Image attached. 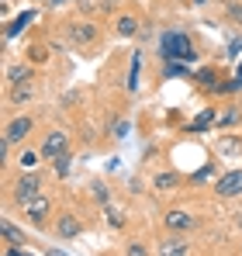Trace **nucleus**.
<instances>
[{
	"label": "nucleus",
	"mask_w": 242,
	"mask_h": 256,
	"mask_svg": "<svg viewBox=\"0 0 242 256\" xmlns=\"http://www.w3.org/2000/svg\"><path fill=\"white\" fill-rule=\"evenodd\" d=\"M160 56L166 62H194L198 59V45L194 38L187 35V32H180V28H166L160 35Z\"/></svg>",
	"instance_id": "nucleus-1"
},
{
	"label": "nucleus",
	"mask_w": 242,
	"mask_h": 256,
	"mask_svg": "<svg viewBox=\"0 0 242 256\" xmlns=\"http://www.w3.org/2000/svg\"><path fill=\"white\" fill-rule=\"evenodd\" d=\"M32 128H35V118H32V114H18V118H10L7 128H4V152H10L14 146H21V142L32 135Z\"/></svg>",
	"instance_id": "nucleus-2"
},
{
	"label": "nucleus",
	"mask_w": 242,
	"mask_h": 256,
	"mask_svg": "<svg viewBox=\"0 0 242 256\" xmlns=\"http://www.w3.org/2000/svg\"><path fill=\"white\" fill-rule=\"evenodd\" d=\"M42 194V176L35 170L21 173L18 180H14V187H10V198H14V204H28L32 198H38Z\"/></svg>",
	"instance_id": "nucleus-3"
},
{
	"label": "nucleus",
	"mask_w": 242,
	"mask_h": 256,
	"mask_svg": "<svg viewBox=\"0 0 242 256\" xmlns=\"http://www.w3.org/2000/svg\"><path fill=\"white\" fill-rule=\"evenodd\" d=\"M162 228L170 236H187V232L198 228V218L190 212H184V208H170V212H162Z\"/></svg>",
	"instance_id": "nucleus-4"
},
{
	"label": "nucleus",
	"mask_w": 242,
	"mask_h": 256,
	"mask_svg": "<svg viewBox=\"0 0 242 256\" xmlns=\"http://www.w3.org/2000/svg\"><path fill=\"white\" fill-rule=\"evenodd\" d=\"M21 212H24V222H32L35 228H45L48 218H52V198H48V194H38V198H32L28 204H21Z\"/></svg>",
	"instance_id": "nucleus-5"
},
{
	"label": "nucleus",
	"mask_w": 242,
	"mask_h": 256,
	"mask_svg": "<svg viewBox=\"0 0 242 256\" xmlns=\"http://www.w3.org/2000/svg\"><path fill=\"white\" fill-rule=\"evenodd\" d=\"M214 194L222 201H236L242 198V170H225L218 180H214Z\"/></svg>",
	"instance_id": "nucleus-6"
},
{
	"label": "nucleus",
	"mask_w": 242,
	"mask_h": 256,
	"mask_svg": "<svg viewBox=\"0 0 242 256\" xmlns=\"http://www.w3.org/2000/svg\"><path fill=\"white\" fill-rule=\"evenodd\" d=\"M45 160H59V156H66L70 152V135L62 132V128H52L45 138H42V149H38Z\"/></svg>",
	"instance_id": "nucleus-7"
},
{
	"label": "nucleus",
	"mask_w": 242,
	"mask_h": 256,
	"mask_svg": "<svg viewBox=\"0 0 242 256\" xmlns=\"http://www.w3.org/2000/svg\"><path fill=\"white\" fill-rule=\"evenodd\" d=\"M52 232H56L59 239H76V236L83 232V222L73 212H62L56 222H52Z\"/></svg>",
	"instance_id": "nucleus-8"
},
{
	"label": "nucleus",
	"mask_w": 242,
	"mask_h": 256,
	"mask_svg": "<svg viewBox=\"0 0 242 256\" xmlns=\"http://www.w3.org/2000/svg\"><path fill=\"white\" fill-rule=\"evenodd\" d=\"M66 35H70V42L73 45H94L97 42V28H94V24H90V21H73V24H70V28H66Z\"/></svg>",
	"instance_id": "nucleus-9"
},
{
	"label": "nucleus",
	"mask_w": 242,
	"mask_h": 256,
	"mask_svg": "<svg viewBox=\"0 0 242 256\" xmlns=\"http://www.w3.org/2000/svg\"><path fill=\"white\" fill-rule=\"evenodd\" d=\"M160 256H190V242L187 236H170L160 242Z\"/></svg>",
	"instance_id": "nucleus-10"
},
{
	"label": "nucleus",
	"mask_w": 242,
	"mask_h": 256,
	"mask_svg": "<svg viewBox=\"0 0 242 256\" xmlns=\"http://www.w3.org/2000/svg\"><path fill=\"white\" fill-rule=\"evenodd\" d=\"M32 76H35V70H32V62H14V66H7V86H18V84H32Z\"/></svg>",
	"instance_id": "nucleus-11"
},
{
	"label": "nucleus",
	"mask_w": 242,
	"mask_h": 256,
	"mask_svg": "<svg viewBox=\"0 0 242 256\" xmlns=\"http://www.w3.org/2000/svg\"><path fill=\"white\" fill-rule=\"evenodd\" d=\"M180 184H184V176H180V173H173V170H162V173H156V176H152V187H156L160 194H170V190H176Z\"/></svg>",
	"instance_id": "nucleus-12"
},
{
	"label": "nucleus",
	"mask_w": 242,
	"mask_h": 256,
	"mask_svg": "<svg viewBox=\"0 0 242 256\" xmlns=\"http://www.w3.org/2000/svg\"><path fill=\"white\" fill-rule=\"evenodd\" d=\"M0 236H4V242H7V246H24V232H21L10 218H4V222H0Z\"/></svg>",
	"instance_id": "nucleus-13"
},
{
	"label": "nucleus",
	"mask_w": 242,
	"mask_h": 256,
	"mask_svg": "<svg viewBox=\"0 0 242 256\" xmlns=\"http://www.w3.org/2000/svg\"><path fill=\"white\" fill-rule=\"evenodd\" d=\"M138 73H142V56L135 52V56H132V62H128V80H124L128 94H135V90H138Z\"/></svg>",
	"instance_id": "nucleus-14"
},
{
	"label": "nucleus",
	"mask_w": 242,
	"mask_h": 256,
	"mask_svg": "<svg viewBox=\"0 0 242 256\" xmlns=\"http://www.w3.org/2000/svg\"><path fill=\"white\" fill-rule=\"evenodd\" d=\"M114 32H118L121 38H132V35L138 32V18H132V14H121L118 21H114Z\"/></svg>",
	"instance_id": "nucleus-15"
},
{
	"label": "nucleus",
	"mask_w": 242,
	"mask_h": 256,
	"mask_svg": "<svg viewBox=\"0 0 242 256\" xmlns=\"http://www.w3.org/2000/svg\"><path fill=\"white\" fill-rule=\"evenodd\" d=\"M32 21H35V10H28V14H18V18L10 21V28H7V38H14V35H21V32H24V28H28Z\"/></svg>",
	"instance_id": "nucleus-16"
},
{
	"label": "nucleus",
	"mask_w": 242,
	"mask_h": 256,
	"mask_svg": "<svg viewBox=\"0 0 242 256\" xmlns=\"http://www.w3.org/2000/svg\"><path fill=\"white\" fill-rule=\"evenodd\" d=\"M90 194H94V201H97V204H104V208L111 204V187H104L100 180H94V184H90Z\"/></svg>",
	"instance_id": "nucleus-17"
},
{
	"label": "nucleus",
	"mask_w": 242,
	"mask_h": 256,
	"mask_svg": "<svg viewBox=\"0 0 242 256\" xmlns=\"http://www.w3.org/2000/svg\"><path fill=\"white\" fill-rule=\"evenodd\" d=\"M42 152H35V149H21V156H18V166H21V173L35 170V163H38Z\"/></svg>",
	"instance_id": "nucleus-18"
},
{
	"label": "nucleus",
	"mask_w": 242,
	"mask_h": 256,
	"mask_svg": "<svg viewBox=\"0 0 242 256\" xmlns=\"http://www.w3.org/2000/svg\"><path fill=\"white\" fill-rule=\"evenodd\" d=\"M211 122H218V111H214V108H204L201 114H198V122L190 125V132H204V128L211 125Z\"/></svg>",
	"instance_id": "nucleus-19"
},
{
	"label": "nucleus",
	"mask_w": 242,
	"mask_h": 256,
	"mask_svg": "<svg viewBox=\"0 0 242 256\" xmlns=\"http://www.w3.org/2000/svg\"><path fill=\"white\" fill-rule=\"evenodd\" d=\"M32 97H35V86H32V84L10 86V100H18V104H21V100H32Z\"/></svg>",
	"instance_id": "nucleus-20"
},
{
	"label": "nucleus",
	"mask_w": 242,
	"mask_h": 256,
	"mask_svg": "<svg viewBox=\"0 0 242 256\" xmlns=\"http://www.w3.org/2000/svg\"><path fill=\"white\" fill-rule=\"evenodd\" d=\"M236 122H242L239 108H225V114H218V128H228V125H236Z\"/></svg>",
	"instance_id": "nucleus-21"
},
{
	"label": "nucleus",
	"mask_w": 242,
	"mask_h": 256,
	"mask_svg": "<svg viewBox=\"0 0 242 256\" xmlns=\"http://www.w3.org/2000/svg\"><path fill=\"white\" fill-rule=\"evenodd\" d=\"M104 218L111 222V228H124V214H121L114 204H108V208H104Z\"/></svg>",
	"instance_id": "nucleus-22"
},
{
	"label": "nucleus",
	"mask_w": 242,
	"mask_h": 256,
	"mask_svg": "<svg viewBox=\"0 0 242 256\" xmlns=\"http://www.w3.org/2000/svg\"><path fill=\"white\" fill-rule=\"evenodd\" d=\"M52 166H56L59 176H70V152H66V156H59V160H52Z\"/></svg>",
	"instance_id": "nucleus-23"
},
{
	"label": "nucleus",
	"mask_w": 242,
	"mask_h": 256,
	"mask_svg": "<svg viewBox=\"0 0 242 256\" xmlns=\"http://www.w3.org/2000/svg\"><path fill=\"white\" fill-rule=\"evenodd\" d=\"M124 256H149V250H146L142 242H128V246H124Z\"/></svg>",
	"instance_id": "nucleus-24"
},
{
	"label": "nucleus",
	"mask_w": 242,
	"mask_h": 256,
	"mask_svg": "<svg viewBox=\"0 0 242 256\" xmlns=\"http://www.w3.org/2000/svg\"><path fill=\"white\" fill-rule=\"evenodd\" d=\"M166 73H170V76H187V66H184V62H170Z\"/></svg>",
	"instance_id": "nucleus-25"
},
{
	"label": "nucleus",
	"mask_w": 242,
	"mask_h": 256,
	"mask_svg": "<svg viewBox=\"0 0 242 256\" xmlns=\"http://www.w3.org/2000/svg\"><path fill=\"white\" fill-rule=\"evenodd\" d=\"M45 59H48V52H45L42 45H35V48H32V62H45Z\"/></svg>",
	"instance_id": "nucleus-26"
},
{
	"label": "nucleus",
	"mask_w": 242,
	"mask_h": 256,
	"mask_svg": "<svg viewBox=\"0 0 242 256\" xmlns=\"http://www.w3.org/2000/svg\"><path fill=\"white\" fill-rule=\"evenodd\" d=\"M7 256H32V253H24V246H7Z\"/></svg>",
	"instance_id": "nucleus-27"
},
{
	"label": "nucleus",
	"mask_w": 242,
	"mask_h": 256,
	"mask_svg": "<svg viewBox=\"0 0 242 256\" xmlns=\"http://www.w3.org/2000/svg\"><path fill=\"white\" fill-rule=\"evenodd\" d=\"M45 256H70V253H62V250H45Z\"/></svg>",
	"instance_id": "nucleus-28"
},
{
	"label": "nucleus",
	"mask_w": 242,
	"mask_h": 256,
	"mask_svg": "<svg viewBox=\"0 0 242 256\" xmlns=\"http://www.w3.org/2000/svg\"><path fill=\"white\" fill-rule=\"evenodd\" d=\"M190 4H198V7H204V4H208V0H190Z\"/></svg>",
	"instance_id": "nucleus-29"
},
{
	"label": "nucleus",
	"mask_w": 242,
	"mask_h": 256,
	"mask_svg": "<svg viewBox=\"0 0 242 256\" xmlns=\"http://www.w3.org/2000/svg\"><path fill=\"white\" fill-rule=\"evenodd\" d=\"M239 84H242V66H239Z\"/></svg>",
	"instance_id": "nucleus-30"
},
{
	"label": "nucleus",
	"mask_w": 242,
	"mask_h": 256,
	"mask_svg": "<svg viewBox=\"0 0 242 256\" xmlns=\"http://www.w3.org/2000/svg\"><path fill=\"white\" fill-rule=\"evenodd\" d=\"M52 4H66V0H52Z\"/></svg>",
	"instance_id": "nucleus-31"
}]
</instances>
